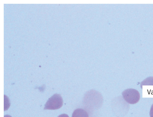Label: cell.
Returning <instances> with one entry per match:
<instances>
[{
  "label": "cell",
  "instance_id": "3957f363",
  "mask_svg": "<svg viewBox=\"0 0 153 117\" xmlns=\"http://www.w3.org/2000/svg\"><path fill=\"white\" fill-rule=\"evenodd\" d=\"M72 117H89L88 113L82 109H76L72 114Z\"/></svg>",
  "mask_w": 153,
  "mask_h": 117
},
{
  "label": "cell",
  "instance_id": "8992f818",
  "mask_svg": "<svg viewBox=\"0 0 153 117\" xmlns=\"http://www.w3.org/2000/svg\"><path fill=\"white\" fill-rule=\"evenodd\" d=\"M58 117H69V116H68V115H67V114H64L59 116Z\"/></svg>",
  "mask_w": 153,
  "mask_h": 117
},
{
  "label": "cell",
  "instance_id": "6da1fadb",
  "mask_svg": "<svg viewBox=\"0 0 153 117\" xmlns=\"http://www.w3.org/2000/svg\"><path fill=\"white\" fill-rule=\"evenodd\" d=\"M63 104V99L61 95L56 94L48 99L45 105L44 110H58L62 107Z\"/></svg>",
  "mask_w": 153,
  "mask_h": 117
},
{
  "label": "cell",
  "instance_id": "52a82bcc",
  "mask_svg": "<svg viewBox=\"0 0 153 117\" xmlns=\"http://www.w3.org/2000/svg\"><path fill=\"white\" fill-rule=\"evenodd\" d=\"M4 117H12L11 116H10L8 115H7L4 116Z\"/></svg>",
  "mask_w": 153,
  "mask_h": 117
},
{
  "label": "cell",
  "instance_id": "277c9868",
  "mask_svg": "<svg viewBox=\"0 0 153 117\" xmlns=\"http://www.w3.org/2000/svg\"><path fill=\"white\" fill-rule=\"evenodd\" d=\"M143 85L153 86V77H149L145 79L142 82L141 86Z\"/></svg>",
  "mask_w": 153,
  "mask_h": 117
},
{
  "label": "cell",
  "instance_id": "5b68a950",
  "mask_svg": "<svg viewBox=\"0 0 153 117\" xmlns=\"http://www.w3.org/2000/svg\"><path fill=\"white\" fill-rule=\"evenodd\" d=\"M150 117H153V104L152 106L150 112Z\"/></svg>",
  "mask_w": 153,
  "mask_h": 117
},
{
  "label": "cell",
  "instance_id": "7a4b0ae2",
  "mask_svg": "<svg viewBox=\"0 0 153 117\" xmlns=\"http://www.w3.org/2000/svg\"><path fill=\"white\" fill-rule=\"evenodd\" d=\"M123 97L127 103L134 104L137 103L140 99V94L139 91L133 89L125 90L122 93Z\"/></svg>",
  "mask_w": 153,
  "mask_h": 117
}]
</instances>
